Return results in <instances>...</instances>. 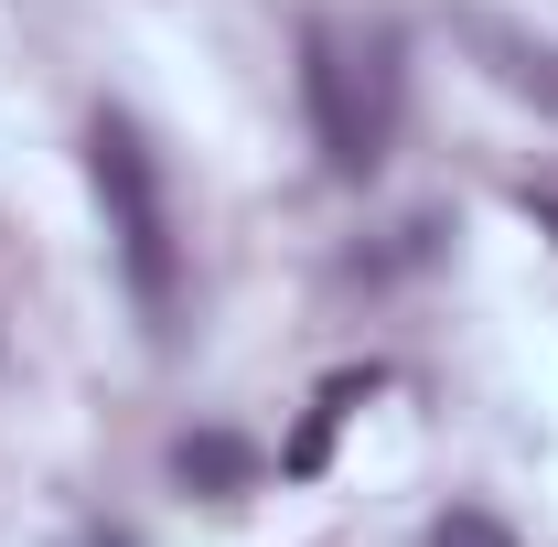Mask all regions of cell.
<instances>
[{
	"instance_id": "1",
	"label": "cell",
	"mask_w": 558,
	"mask_h": 547,
	"mask_svg": "<svg viewBox=\"0 0 558 547\" xmlns=\"http://www.w3.org/2000/svg\"><path fill=\"white\" fill-rule=\"evenodd\" d=\"M301 97L333 183H376L387 139H398V44L344 33V22H301Z\"/></svg>"
},
{
	"instance_id": "2",
	"label": "cell",
	"mask_w": 558,
	"mask_h": 547,
	"mask_svg": "<svg viewBox=\"0 0 558 547\" xmlns=\"http://www.w3.org/2000/svg\"><path fill=\"white\" fill-rule=\"evenodd\" d=\"M86 172H97V205H108V236H119V269H130L140 323H150V333H172V312H183L172 194H161V161H150V139H140L119 108H97V130H86Z\"/></svg>"
},
{
	"instance_id": "3",
	"label": "cell",
	"mask_w": 558,
	"mask_h": 547,
	"mask_svg": "<svg viewBox=\"0 0 558 547\" xmlns=\"http://www.w3.org/2000/svg\"><path fill=\"white\" fill-rule=\"evenodd\" d=\"M451 44H462L515 108L558 119V44L548 33H526V22H505V11H484V0H462V11H451Z\"/></svg>"
},
{
	"instance_id": "4",
	"label": "cell",
	"mask_w": 558,
	"mask_h": 547,
	"mask_svg": "<svg viewBox=\"0 0 558 547\" xmlns=\"http://www.w3.org/2000/svg\"><path fill=\"white\" fill-rule=\"evenodd\" d=\"M172 473L194 483V494H247V483H258V451H247L236 429H183V440H172Z\"/></svg>"
},
{
	"instance_id": "5",
	"label": "cell",
	"mask_w": 558,
	"mask_h": 547,
	"mask_svg": "<svg viewBox=\"0 0 558 547\" xmlns=\"http://www.w3.org/2000/svg\"><path fill=\"white\" fill-rule=\"evenodd\" d=\"M429 547H515V526H494V515H473V505H451V515L429 526Z\"/></svg>"
},
{
	"instance_id": "6",
	"label": "cell",
	"mask_w": 558,
	"mask_h": 547,
	"mask_svg": "<svg viewBox=\"0 0 558 547\" xmlns=\"http://www.w3.org/2000/svg\"><path fill=\"white\" fill-rule=\"evenodd\" d=\"M526 226H537V236L558 247V194H526Z\"/></svg>"
}]
</instances>
